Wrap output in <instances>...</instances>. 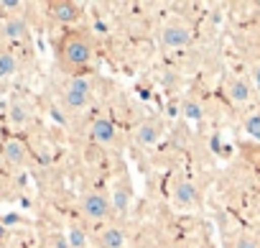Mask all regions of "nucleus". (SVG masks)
Here are the masks:
<instances>
[{
	"label": "nucleus",
	"instance_id": "ddd939ff",
	"mask_svg": "<svg viewBox=\"0 0 260 248\" xmlns=\"http://www.w3.org/2000/svg\"><path fill=\"white\" fill-rule=\"evenodd\" d=\"M130 202H133V189H130V184H127V182H122V184L115 189L112 207H115V212H127Z\"/></svg>",
	"mask_w": 260,
	"mask_h": 248
},
{
	"label": "nucleus",
	"instance_id": "aec40b11",
	"mask_svg": "<svg viewBox=\"0 0 260 248\" xmlns=\"http://www.w3.org/2000/svg\"><path fill=\"white\" fill-rule=\"evenodd\" d=\"M250 77H252V87H255V90L260 92V64H255V67H252Z\"/></svg>",
	"mask_w": 260,
	"mask_h": 248
},
{
	"label": "nucleus",
	"instance_id": "7ed1b4c3",
	"mask_svg": "<svg viewBox=\"0 0 260 248\" xmlns=\"http://www.w3.org/2000/svg\"><path fill=\"white\" fill-rule=\"evenodd\" d=\"M82 212L92 223H105V220H110V215L115 212V207H112V200L105 192L94 189V192H87L82 197Z\"/></svg>",
	"mask_w": 260,
	"mask_h": 248
},
{
	"label": "nucleus",
	"instance_id": "f257e3e1",
	"mask_svg": "<svg viewBox=\"0 0 260 248\" xmlns=\"http://www.w3.org/2000/svg\"><path fill=\"white\" fill-rule=\"evenodd\" d=\"M94 59V39L87 31H69L61 44H59V62L72 69V72H82L84 67H89Z\"/></svg>",
	"mask_w": 260,
	"mask_h": 248
},
{
	"label": "nucleus",
	"instance_id": "39448f33",
	"mask_svg": "<svg viewBox=\"0 0 260 248\" xmlns=\"http://www.w3.org/2000/svg\"><path fill=\"white\" fill-rule=\"evenodd\" d=\"M161 136H164V120H161L158 115H148V118H143L138 126H136V133H133V139H136V144H138L141 149H151V146H156Z\"/></svg>",
	"mask_w": 260,
	"mask_h": 248
},
{
	"label": "nucleus",
	"instance_id": "f3484780",
	"mask_svg": "<svg viewBox=\"0 0 260 248\" xmlns=\"http://www.w3.org/2000/svg\"><path fill=\"white\" fill-rule=\"evenodd\" d=\"M67 243H69V248H84L87 245V233L79 225H72L67 230Z\"/></svg>",
	"mask_w": 260,
	"mask_h": 248
},
{
	"label": "nucleus",
	"instance_id": "423d86ee",
	"mask_svg": "<svg viewBox=\"0 0 260 248\" xmlns=\"http://www.w3.org/2000/svg\"><path fill=\"white\" fill-rule=\"evenodd\" d=\"M174 205L181 207V210H189V207L199 205V187L189 177H179L174 182Z\"/></svg>",
	"mask_w": 260,
	"mask_h": 248
},
{
	"label": "nucleus",
	"instance_id": "6ab92c4d",
	"mask_svg": "<svg viewBox=\"0 0 260 248\" xmlns=\"http://www.w3.org/2000/svg\"><path fill=\"white\" fill-rule=\"evenodd\" d=\"M230 248H260V245L252 235H237V238H232Z\"/></svg>",
	"mask_w": 260,
	"mask_h": 248
},
{
	"label": "nucleus",
	"instance_id": "1a4fd4ad",
	"mask_svg": "<svg viewBox=\"0 0 260 248\" xmlns=\"http://www.w3.org/2000/svg\"><path fill=\"white\" fill-rule=\"evenodd\" d=\"M49 16H51V21L69 26L82 18V6L72 3V0H56V3H49Z\"/></svg>",
	"mask_w": 260,
	"mask_h": 248
},
{
	"label": "nucleus",
	"instance_id": "6e6552de",
	"mask_svg": "<svg viewBox=\"0 0 260 248\" xmlns=\"http://www.w3.org/2000/svg\"><path fill=\"white\" fill-rule=\"evenodd\" d=\"M0 156H3V161L11 167V169H23L28 164V149L21 139H8L3 144V151H0Z\"/></svg>",
	"mask_w": 260,
	"mask_h": 248
},
{
	"label": "nucleus",
	"instance_id": "a211bd4d",
	"mask_svg": "<svg viewBox=\"0 0 260 248\" xmlns=\"http://www.w3.org/2000/svg\"><path fill=\"white\" fill-rule=\"evenodd\" d=\"M11 123H13V126H26V123H28V107L23 102H16L11 107Z\"/></svg>",
	"mask_w": 260,
	"mask_h": 248
},
{
	"label": "nucleus",
	"instance_id": "2eb2a0df",
	"mask_svg": "<svg viewBox=\"0 0 260 248\" xmlns=\"http://www.w3.org/2000/svg\"><path fill=\"white\" fill-rule=\"evenodd\" d=\"M242 126H245V133L255 141H260V113H247L245 120H242Z\"/></svg>",
	"mask_w": 260,
	"mask_h": 248
},
{
	"label": "nucleus",
	"instance_id": "20e7f679",
	"mask_svg": "<svg viewBox=\"0 0 260 248\" xmlns=\"http://www.w3.org/2000/svg\"><path fill=\"white\" fill-rule=\"evenodd\" d=\"M191 39H194L191 29H189L186 23H181V21H169V23H164L161 31H158V41H161L166 49H186V46L191 44Z\"/></svg>",
	"mask_w": 260,
	"mask_h": 248
},
{
	"label": "nucleus",
	"instance_id": "9b49d317",
	"mask_svg": "<svg viewBox=\"0 0 260 248\" xmlns=\"http://www.w3.org/2000/svg\"><path fill=\"white\" fill-rule=\"evenodd\" d=\"M224 92H227V97H230L235 105H245V102L250 100V95H252V87H250L247 79L227 77V82H224Z\"/></svg>",
	"mask_w": 260,
	"mask_h": 248
},
{
	"label": "nucleus",
	"instance_id": "4468645a",
	"mask_svg": "<svg viewBox=\"0 0 260 248\" xmlns=\"http://www.w3.org/2000/svg\"><path fill=\"white\" fill-rule=\"evenodd\" d=\"M18 72V62L11 51H0V79H11Z\"/></svg>",
	"mask_w": 260,
	"mask_h": 248
},
{
	"label": "nucleus",
	"instance_id": "dca6fc26",
	"mask_svg": "<svg viewBox=\"0 0 260 248\" xmlns=\"http://www.w3.org/2000/svg\"><path fill=\"white\" fill-rule=\"evenodd\" d=\"M181 113H184L189 120H202V115H204V107H202V102H199V100L189 97V100H184V105H181Z\"/></svg>",
	"mask_w": 260,
	"mask_h": 248
},
{
	"label": "nucleus",
	"instance_id": "0eeeda50",
	"mask_svg": "<svg viewBox=\"0 0 260 248\" xmlns=\"http://www.w3.org/2000/svg\"><path fill=\"white\" fill-rule=\"evenodd\" d=\"M89 139L100 146H112L117 141V128H115V123L105 115L94 118L92 120V126H89Z\"/></svg>",
	"mask_w": 260,
	"mask_h": 248
},
{
	"label": "nucleus",
	"instance_id": "f8f14e48",
	"mask_svg": "<svg viewBox=\"0 0 260 248\" xmlns=\"http://www.w3.org/2000/svg\"><path fill=\"white\" fill-rule=\"evenodd\" d=\"M0 34H3L8 41H23L28 36V23L23 16H8L0 26Z\"/></svg>",
	"mask_w": 260,
	"mask_h": 248
},
{
	"label": "nucleus",
	"instance_id": "9d476101",
	"mask_svg": "<svg viewBox=\"0 0 260 248\" xmlns=\"http://www.w3.org/2000/svg\"><path fill=\"white\" fill-rule=\"evenodd\" d=\"M127 243V233L120 223H110L97 233V245L100 248H125Z\"/></svg>",
	"mask_w": 260,
	"mask_h": 248
},
{
	"label": "nucleus",
	"instance_id": "412c9836",
	"mask_svg": "<svg viewBox=\"0 0 260 248\" xmlns=\"http://www.w3.org/2000/svg\"><path fill=\"white\" fill-rule=\"evenodd\" d=\"M0 8H6V11H18L21 3H16V0H6V3H0Z\"/></svg>",
	"mask_w": 260,
	"mask_h": 248
},
{
	"label": "nucleus",
	"instance_id": "f03ea898",
	"mask_svg": "<svg viewBox=\"0 0 260 248\" xmlns=\"http://www.w3.org/2000/svg\"><path fill=\"white\" fill-rule=\"evenodd\" d=\"M89 102H92V85H89V79L82 77V74L69 77V82L61 90V105L69 113H84L89 107Z\"/></svg>",
	"mask_w": 260,
	"mask_h": 248
}]
</instances>
